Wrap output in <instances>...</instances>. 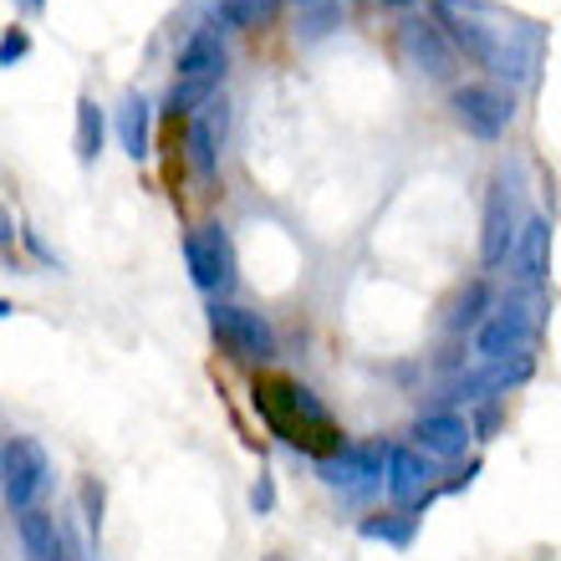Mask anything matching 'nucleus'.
Returning a JSON list of instances; mask_svg holds the SVG:
<instances>
[{
  "label": "nucleus",
  "mask_w": 561,
  "mask_h": 561,
  "mask_svg": "<svg viewBox=\"0 0 561 561\" xmlns=\"http://www.w3.org/2000/svg\"><path fill=\"white\" fill-rule=\"evenodd\" d=\"M383 470H388V495L403 505V511H428L434 501V470H428V459L419 449H383Z\"/></svg>",
  "instance_id": "nucleus-8"
},
{
  "label": "nucleus",
  "mask_w": 561,
  "mask_h": 561,
  "mask_svg": "<svg viewBox=\"0 0 561 561\" xmlns=\"http://www.w3.org/2000/svg\"><path fill=\"white\" fill-rule=\"evenodd\" d=\"M505 261H511V276H516L520 286H541V280L551 276V225L541 220V215L516 225V240H511Z\"/></svg>",
  "instance_id": "nucleus-9"
},
{
  "label": "nucleus",
  "mask_w": 561,
  "mask_h": 561,
  "mask_svg": "<svg viewBox=\"0 0 561 561\" xmlns=\"http://www.w3.org/2000/svg\"><path fill=\"white\" fill-rule=\"evenodd\" d=\"M485 311H490V286L485 280H470V286L455 296V307H449L444 327H449V332H470V327L485 322Z\"/></svg>",
  "instance_id": "nucleus-17"
},
{
  "label": "nucleus",
  "mask_w": 561,
  "mask_h": 561,
  "mask_svg": "<svg viewBox=\"0 0 561 561\" xmlns=\"http://www.w3.org/2000/svg\"><path fill=\"white\" fill-rule=\"evenodd\" d=\"M21 547H26V561H72L67 557V541H61L57 520L46 516L42 505L21 511Z\"/></svg>",
  "instance_id": "nucleus-14"
},
{
  "label": "nucleus",
  "mask_w": 561,
  "mask_h": 561,
  "mask_svg": "<svg viewBox=\"0 0 561 561\" xmlns=\"http://www.w3.org/2000/svg\"><path fill=\"white\" fill-rule=\"evenodd\" d=\"M296 5H311V0H296Z\"/></svg>",
  "instance_id": "nucleus-27"
},
{
  "label": "nucleus",
  "mask_w": 561,
  "mask_h": 561,
  "mask_svg": "<svg viewBox=\"0 0 561 561\" xmlns=\"http://www.w3.org/2000/svg\"><path fill=\"white\" fill-rule=\"evenodd\" d=\"M11 311H15V307H11V301H5V296H0V317H11Z\"/></svg>",
  "instance_id": "nucleus-25"
},
{
  "label": "nucleus",
  "mask_w": 561,
  "mask_h": 561,
  "mask_svg": "<svg viewBox=\"0 0 561 561\" xmlns=\"http://www.w3.org/2000/svg\"><path fill=\"white\" fill-rule=\"evenodd\" d=\"M215 159H220V148H215V118H194V128H190V163H194V174L209 179V174H215Z\"/></svg>",
  "instance_id": "nucleus-20"
},
{
  "label": "nucleus",
  "mask_w": 561,
  "mask_h": 561,
  "mask_svg": "<svg viewBox=\"0 0 561 561\" xmlns=\"http://www.w3.org/2000/svg\"><path fill=\"white\" fill-rule=\"evenodd\" d=\"M399 46H403V57H409V67L414 72H424V77H434V82H444V77L455 72V46L444 42V31L434 26V21H403V36H399Z\"/></svg>",
  "instance_id": "nucleus-10"
},
{
  "label": "nucleus",
  "mask_w": 561,
  "mask_h": 561,
  "mask_svg": "<svg viewBox=\"0 0 561 561\" xmlns=\"http://www.w3.org/2000/svg\"><path fill=\"white\" fill-rule=\"evenodd\" d=\"M225 61H230V57H225L220 31L199 26L190 42H184V51H179V82L215 92V88H220V77H225Z\"/></svg>",
  "instance_id": "nucleus-11"
},
{
  "label": "nucleus",
  "mask_w": 561,
  "mask_h": 561,
  "mask_svg": "<svg viewBox=\"0 0 561 561\" xmlns=\"http://www.w3.org/2000/svg\"><path fill=\"white\" fill-rule=\"evenodd\" d=\"M276 11H280V0H225L220 21L236 31H255V26H266V21H276Z\"/></svg>",
  "instance_id": "nucleus-18"
},
{
  "label": "nucleus",
  "mask_w": 561,
  "mask_h": 561,
  "mask_svg": "<svg viewBox=\"0 0 561 561\" xmlns=\"http://www.w3.org/2000/svg\"><path fill=\"white\" fill-rule=\"evenodd\" d=\"M0 485H5V505H11L15 516L42 501L46 485H51V459H46L42 444L26 439V434L0 444Z\"/></svg>",
  "instance_id": "nucleus-3"
},
{
  "label": "nucleus",
  "mask_w": 561,
  "mask_h": 561,
  "mask_svg": "<svg viewBox=\"0 0 561 561\" xmlns=\"http://www.w3.org/2000/svg\"><path fill=\"white\" fill-rule=\"evenodd\" d=\"M536 332H541V311L526 296H511L501 307L485 311V322L474 327V353L485 363H505V357H531Z\"/></svg>",
  "instance_id": "nucleus-2"
},
{
  "label": "nucleus",
  "mask_w": 561,
  "mask_h": 561,
  "mask_svg": "<svg viewBox=\"0 0 561 561\" xmlns=\"http://www.w3.org/2000/svg\"><path fill=\"white\" fill-rule=\"evenodd\" d=\"M271 505H276V485H271V474H261V480L251 485V511L255 516H266Z\"/></svg>",
  "instance_id": "nucleus-22"
},
{
  "label": "nucleus",
  "mask_w": 561,
  "mask_h": 561,
  "mask_svg": "<svg viewBox=\"0 0 561 561\" xmlns=\"http://www.w3.org/2000/svg\"><path fill=\"white\" fill-rule=\"evenodd\" d=\"M11 230L15 225H11V215H5V205H0V240H11Z\"/></svg>",
  "instance_id": "nucleus-24"
},
{
  "label": "nucleus",
  "mask_w": 561,
  "mask_h": 561,
  "mask_svg": "<svg viewBox=\"0 0 561 561\" xmlns=\"http://www.w3.org/2000/svg\"><path fill=\"white\" fill-rule=\"evenodd\" d=\"M255 409L271 424V434H280L296 449H322V444H337V428L332 414L311 399V388L291 383V378H261L255 383Z\"/></svg>",
  "instance_id": "nucleus-1"
},
{
  "label": "nucleus",
  "mask_w": 561,
  "mask_h": 561,
  "mask_svg": "<svg viewBox=\"0 0 561 561\" xmlns=\"http://www.w3.org/2000/svg\"><path fill=\"white\" fill-rule=\"evenodd\" d=\"M103 134H107L103 107L92 103V98H77V159L98 163V153H103Z\"/></svg>",
  "instance_id": "nucleus-16"
},
{
  "label": "nucleus",
  "mask_w": 561,
  "mask_h": 561,
  "mask_svg": "<svg viewBox=\"0 0 561 561\" xmlns=\"http://www.w3.org/2000/svg\"><path fill=\"white\" fill-rule=\"evenodd\" d=\"M31 51V36L21 26H11L5 36H0V67H15V61Z\"/></svg>",
  "instance_id": "nucleus-21"
},
{
  "label": "nucleus",
  "mask_w": 561,
  "mask_h": 561,
  "mask_svg": "<svg viewBox=\"0 0 561 561\" xmlns=\"http://www.w3.org/2000/svg\"><path fill=\"white\" fill-rule=\"evenodd\" d=\"M449 107H455V118L465 134L485 138V144H495V138L505 134V123H511V98H505L501 88H490V82H470V88H455V98H449Z\"/></svg>",
  "instance_id": "nucleus-7"
},
{
  "label": "nucleus",
  "mask_w": 561,
  "mask_h": 561,
  "mask_svg": "<svg viewBox=\"0 0 561 561\" xmlns=\"http://www.w3.org/2000/svg\"><path fill=\"white\" fill-rule=\"evenodd\" d=\"M184 266H190V280L199 291L225 296L236 286V245H230V230L225 225H199L184 236Z\"/></svg>",
  "instance_id": "nucleus-4"
},
{
  "label": "nucleus",
  "mask_w": 561,
  "mask_h": 561,
  "mask_svg": "<svg viewBox=\"0 0 561 561\" xmlns=\"http://www.w3.org/2000/svg\"><path fill=\"white\" fill-rule=\"evenodd\" d=\"M383 5H414V0H383Z\"/></svg>",
  "instance_id": "nucleus-26"
},
{
  "label": "nucleus",
  "mask_w": 561,
  "mask_h": 561,
  "mask_svg": "<svg viewBox=\"0 0 561 561\" xmlns=\"http://www.w3.org/2000/svg\"><path fill=\"white\" fill-rule=\"evenodd\" d=\"M31 5H42V0H31Z\"/></svg>",
  "instance_id": "nucleus-28"
},
{
  "label": "nucleus",
  "mask_w": 561,
  "mask_h": 561,
  "mask_svg": "<svg viewBox=\"0 0 561 561\" xmlns=\"http://www.w3.org/2000/svg\"><path fill=\"white\" fill-rule=\"evenodd\" d=\"M419 531V511H399V516H383V520H363V536L368 541H393V547H409Z\"/></svg>",
  "instance_id": "nucleus-19"
},
{
  "label": "nucleus",
  "mask_w": 561,
  "mask_h": 561,
  "mask_svg": "<svg viewBox=\"0 0 561 561\" xmlns=\"http://www.w3.org/2000/svg\"><path fill=\"white\" fill-rule=\"evenodd\" d=\"M118 138L134 159H148V144H153V138H148V103L138 92H128L118 103Z\"/></svg>",
  "instance_id": "nucleus-15"
},
{
  "label": "nucleus",
  "mask_w": 561,
  "mask_h": 561,
  "mask_svg": "<svg viewBox=\"0 0 561 561\" xmlns=\"http://www.w3.org/2000/svg\"><path fill=\"white\" fill-rule=\"evenodd\" d=\"M470 439H474L470 419L455 414V409H434V414H424L414 424V444L434 459H459L465 449H470Z\"/></svg>",
  "instance_id": "nucleus-12"
},
{
  "label": "nucleus",
  "mask_w": 561,
  "mask_h": 561,
  "mask_svg": "<svg viewBox=\"0 0 561 561\" xmlns=\"http://www.w3.org/2000/svg\"><path fill=\"white\" fill-rule=\"evenodd\" d=\"M495 424H501L495 409H485V414H480V439H495Z\"/></svg>",
  "instance_id": "nucleus-23"
},
{
  "label": "nucleus",
  "mask_w": 561,
  "mask_h": 561,
  "mask_svg": "<svg viewBox=\"0 0 561 561\" xmlns=\"http://www.w3.org/2000/svg\"><path fill=\"white\" fill-rule=\"evenodd\" d=\"M317 474H322V485L342 490L347 501H368L383 485V449L378 444H337L332 455L317 459Z\"/></svg>",
  "instance_id": "nucleus-5"
},
{
  "label": "nucleus",
  "mask_w": 561,
  "mask_h": 561,
  "mask_svg": "<svg viewBox=\"0 0 561 561\" xmlns=\"http://www.w3.org/2000/svg\"><path fill=\"white\" fill-rule=\"evenodd\" d=\"M511 240H516V199H511L505 184H495L485 205V225H480V261L485 266H505Z\"/></svg>",
  "instance_id": "nucleus-13"
},
{
  "label": "nucleus",
  "mask_w": 561,
  "mask_h": 561,
  "mask_svg": "<svg viewBox=\"0 0 561 561\" xmlns=\"http://www.w3.org/2000/svg\"><path fill=\"white\" fill-rule=\"evenodd\" d=\"M209 332L230 347V357H245V363H271L276 357V332H271V322L261 311L215 301L209 307Z\"/></svg>",
  "instance_id": "nucleus-6"
}]
</instances>
